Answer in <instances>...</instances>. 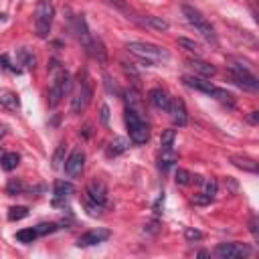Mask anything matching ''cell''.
<instances>
[{
	"instance_id": "d6a6232c",
	"label": "cell",
	"mask_w": 259,
	"mask_h": 259,
	"mask_svg": "<svg viewBox=\"0 0 259 259\" xmlns=\"http://www.w3.org/2000/svg\"><path fill=\"white\" fill-rule=\"evenodd\" d=\"M178 45H180V47H184V49H186V51H190V53H198V49H200L194 40L184 38V36H180V38H178Z\"/></svg>"
},
{
	"instance_id": "9c48e42d",
	"label": "cell",
	"mask_w": 259,
	"mask_h": 259,
	"mask_svg": "<svg viewBox=\"0 0 259 259\" xmlns=\"http://www.w3.org/2000/svg\"><path fill=\"white\" fill-rule=\"evenodd\" d=\"M63 168H65V174L69 178H79L83 174V168H85V152H83V148H75L67 156Z\"/></svg>"
},
{
	"instance_id": "5b68a950",
	"label": "cell",
	"mask_w": 259,
	"mask_h": 259,
	"mask_svg": "<svg viewBox=\"0 0 259 259\" xmlns=\"http://www.w3.org/2000/svg\"><path fill=\"white\" fill-rule=\"evenodd\" d=\"M182 14L186 16V20L208 40V42H217V32H214V26L210 24V20L200 12V10H196L194 6H190V4H184L182 6Z\"/></svg>"
},
{
	"instance_id": "f546056e",
	"label": "cell",
	"mask_w": 259,
	"mask_h": 259,
	"mask_svg": "<svg viewBox=\"0 0 259 259\" xmlns=\"http://www.w3.org/2000/svg\"><path fill=\"white\" fill-rule=\"evenodd\" d=\"M65 142H61L59 146H57V150H55V154H53V168H61L63 166V162H65Z\"/></svg>"
},
{
	"instance_id": "ab89813d",
	"label": "cell",
	"mask_w": 259,
	"mask_h": 259,
	"mask_svg": "<svg viewBox=\"0 0 259 259\" xmlns=\"http://www.w3.org/2000/svg\"><path fill=\"white\" fill-rule=\"evenodd\" d=\"M105 87H107V91H109V93H117V87H115V85H111V77H107V75H105Z\"/></svg>"
},
{
	"instance_id": "f35d334b",
	"label": "cell",
	"mask_w": 259,
	"mask_h": 259,
	"mask_svg": "<svg viewBox=\"0 0 259 259\" xmlns=\"http://www.w3.org/2000/svg\"><path fill=\"white\" fill-rule=\"evenodd\" d=\"M249 229H251L253 237L257 239V237H259V233H257V217H251V221H249Z\"/></svg>"
},
{
	"instance_id": "d6986e66",
	"label": "cell",
	"mask_w": 259,
	"mask_h": 259,
	"mask_svg": "<svg viewBox=\"0 0 259 259\" xmlns=\"http://www.w3.org/2000/svg\"><path fill=\"white\" fill-rule=\"evenodd\" d=\"M231 162L241 168V170H247V172H257V162L249 156H231Z\"/></svg>"
},
{
	"instance_id": "8d00e7d4",
	"label": "cell",
	"mask_w": 259,
	"mask_h": 259,
	"mask_svg": "<svg viewBox=\"0 0 259 259\" xmlns=\"http://www.w3.org/2000/svg\"><path fill=\"white\" fill-rule=\"evenodd\" d=\"M162 206H164V192H160V196L156 198V202H154V212L160 214V212H162V210H160Z\"/></svg>"
},
{
	"instance_id": "74e56055",
	"label": "cell",
	"mask_w": 259,
	"mask_h": 259,
	"mask_svg": "<svg viewBox=\"0 0 259 259\" xmlns=\"http://www.w3.org/2000/svg\"><path fill=\"white\" fill-rule=\"evenodd\" d=\"M192 202H196V204H208L210 200H208L204 194H194V196H192Z\"/></svg>"
},
{
	"instance_id": "7bdbcfd3",
	"label": "cell",
	"mask_w": 259,
	"mask_h": 259,
	"mask_svg": "<svg viewBox=\"0 0 259 259\" xmlns=\"http://www.w3.org/2000/svg\"><path fill=\"white\" fill-rule=\"evenodd\" d=\"M2 136H6V125H4V123H0V138H2Z\"/></svg>"
},
{
	"instance_id": "ba28073f",
	"label": "cell",
	"mask_w": 259,
	"mask_h": 259,
	"mask_svg": "<svg viewBox=\"0 0 259 259\" xmlns=\"http://www.w3.org/2000/svg\"><path fill=\"white\" fill-rule=\"evenodd\" d=\"M214 253L221 259H241L251 255V247L245 243H219Z\"/></svg>"
},
{
	"instance_id": "1f68e13d",
	"label": "cell",
	"mask_w": 259,
	"mask_h": 259,
	"mask_svg": "<svg viewBox=\"0 0 259 259\" xmlns=\"http://www.w3.org/2000/svg\"><path fill=\"white\" fill-rule=\"evenodd\" d=\"M34 229H36V233H38V237H40V235H51V233H55L59 227H57V223H40V225H36Z\"/></svg>"
},
{
	"instance_id": "ac0fdd59",
	"label": "cell",
	"mask_w": 259,
	"mask_h": 259,
	"mask_svg": "<svg viewBox=\"0 0 259 259\" xmlns=\"http://www.w3.org/2000/svg\"><path fill=\"white\" fill-rule=\"evenodd\" d=\"M140 22L146 24V26H150V28H156V30H168V28H170V24H168L164 18H160V16H152V14L142 16Z\"/></svg>"
},
{
	"instance_id": "836d02e7",
	"label": "cell",
	"mask_w": 259,
	"mask_h": 259,
	"mask_svg": "<svg viewBox=\"0 0 259 259\" xmlns=\"http://www.w3.org/2000/svg\"><path fill=\"white\" fill-rule=\"evenodd\" d=\"M85 208H87V212H89L91 217H99V214H101V208H103V206L87 198V200H85Z\"/></svg>"
},
{
	"instance_id": "4316f807",
	"label": "cell",
	"mask_w": 259,
	"mask_h": 259,
	"mask_svg": "<svg viewBox=\"0 0 259 259\" xmlns=\"http://www.w3.org/2000/svg\"><path fill=\"white\" fill-rule=\"evenodd\" d=\"M174 140H176V132H174V130H164L162 136H160V146H162V150H172Z\"/></svg>"
},
{
	"instance_id": "7402d4cb",
	"label": "cell",
	"mask_w": 259,
	"mask_h": 259,
	"mask_svg": "<svg viewBox=\"0 0 259 259\" xmlns=\"http://www.w3.org/2000/svg\"><path fill=\"white\" fill-rule=\"evenodd\" d=\"M200 184H202V192H200V194H204L208 200H212V198L217 196V192H219L217 180H214V178H202Z\"/></svg>"
},
{
	"instance_id": "8992f818",
	"label": "cell",
	"mask_w": 259,
	"mask_h": 259,
	"mask_svg": "<svg viewBox=\"0 0 259 259\" xmlns=\"http://www.w3.org/2000/svg\"><path fill=\"white\" fill-rule=\"evenodd\" d=\"M229 71H231V77L233 81L243 87V89H251L255 91L259 87V81H257V75L251 71V65L247 61H233L229 63Z\"/></svg>"
},
{
	"instance_id": "d4e9b609",
	"label": "cell",
	"mask_w": 259,
	"mask_h": 259,
	"mask_svg": "<svg viewBox=\"0 0 259 259\" xmlns=\"http://www.w3.org/2000/svg\"><path fill=\"white\" fill-rule=\"evenodd\" d=\"M18 162H20V156H18L16 152H6L0 164H2V168H4L6 172H10V170H14V168L18 166Z\"/></svg>"
},
{
	"instance_id": "4fadbf2b",
	"label": "cell",
	"mask_w": 259,
	"mask_h": 259,
	"mask_svg": "<svg viewBox=\"0 0 259 259\" xmlns=\"http://www.w3.org/2000/svg\"><path fill=\"white\" fill-rule=\"evenodd\" d=\"M148 99H150V103L156 107V109H162V111H168V107H170V95H168V91L166 89H162V87H152L150 91H148Z\"/></svg>"
},
{
	"instance_id": "6da1fadb",
	"label": "cell",
	"mask_w": 259,
	"mask_h": 259,
	"mask_svg": "<svg viewBox=\"0 0 259 259\" xmlns=\"http://www.w3.org/2000/svg\"><path fill=\"white\" fill-rule=\"evenodd\" d=\"M125 125H127L130 140L134 144H146L150 140V123H148L144 111L125 107Z\"/></svg>"
},
{
	"instance_id": "7c38bea8",
	"label": "cell",
	"mask_w": 259,
	"mask_h": 259,
	"mask_svg": "<svg viewBox=\"0 0 259 259\" xmlns=\"http://www.w3.org/2000/svg\"><path fill=\"white\" fill-rule=\"evenodd\" d=\"M168 113H170V119L174 121V125L182 127V125H186V123H188V111H186V103H184L180 97L170 99Z\"/></svg>"
},
{
	"instance_id": "b9f144b4",
	"label": "cell",
	"mask_w": 259,
	"mask_h": 259,
	"mask_svg": "<svg viewBox=\"0 0 259 259\" xmlns=\"http://www.w3.org/2000/svg\"><path fill=\"white\" fill-rule=\"evenodd\" d=\"M249 121H251V123H257V121H259V111H251Z\"/></svg>"
},
{
	"instance_id": "2e32d148",
	"label": "cell",
	"mask_w": 259,
	"mask_h": 259,
	"mask_svg": "<svg viewBox=\"0 0 259 259\" xmlns=\"http://www.w3.org/2000/svg\"><path fill=\"white\" fill-rule=\"evenodd\" d=\"M188 65H190L196 73H200V75H204V77H212V75L217 73V67H214V65H210V63H206V61H202V59H198V57L188 59Z\"/></svg>"
},
{
	"instance_id": "f1b7e54d",
	"label": "cell",
	"mask_w": 259,
	"mask_h": 259,
	"mask_svg": "<svg viewBox=\"0 0 259 259\" xmlns=\"http://www.w3.org/2000/svg\"><path fill=\"white\" fill-rule=\"evenodd\" d=\"M28 217V208L26 206H10L8 208V221H20Z\"/></svg>"
},
{
	"instance_id": "f6af8a7d",
	"label": "cell",
	"mask_w": 259,
	"mask_h": 259,
	"mask_svg": "<svg viewBox=\"0 0 259 259\" xmlns=\"http://www.w3.org/2000/svg\"><path fill=\"white\" fill-rule=\"evenodd\" d=\"M4 154H6V152H4L2 148H0V162H2V158H4Z\"/></svg>"
},
{
	"instance_id": "8fae6325",
	"label": "cell",
	"mask_w": 259,
	"mask_h": 259,
	"mask_svg": "<svg viewBox=\"0 0 259 259\" xmlns=\"http://www.w3.org/2000/svg\"><path fill=\"white\" fill-rule=\"evenodd\" d=\"M85 194H87L89 200H93V202H97V204H101V206L107 204V186H105V182L99 180V178H95V180H91V182L87 184Z\"/></svg>"
},
{
	"instance_id": "ffe728a7",
	"label": "cell",
	"mask_w": 259,
	"mask_h": 259,
	"mask_svg": "<svg viewBox=\"0 0 259 259\" xmlns=\"http://www.w3.org/2000/svg\"><path fill=\"white\" fill-rule=\"evenodd\" d=\"M210 97H214L219 103H223V105H227V107H235V97H233L227 89H223V87H217Z\"/></svg>"
},
{
	"instance_id": "cb8c5ba5",
	"label": "cell",
	"mask_w": 259,
	"mask_h": 259,
	"mask_svg": "<svg viewBox=\"0 0 259 259\" xmlns=\"http://www.w3.org/2000/svg\"><path fill=\"white\" fill-rule=\"evenodd\" d=\"M0 105L6 107V109H18L20 101H18L16 93H12V91H2V93H0Z\"/></svg>"
},
{
	"instance_id": "e0dca14e",
	"label": "cell",
	"mask_w": 259,
	"mask_h": 259,
	"mask_svg": "<svg viewBox=\"0 0 259 259\" xmlns=\"http://www.w3.org/2000/svg\"><path fill=\"white\" fill-rule=\"evenodd\" d=\"M73 192H75V186H73L71 182H67V180H57L55 186H53V194H55L57 200H59V198H67V196L73 194Z\"/></svg>"
},
{
	"instance_id": "484cf974",
	"label": "cell",
	"mask_w": 259,
	"mask_h": 259,
	"mask_svg": "<svg viewBox=\"0 0 259 259\" xmlns=\"http://www.w3.org/2000/svg\"><path fill=\"white\" fill-rule=\"evenodd\" d=\"M36 237H38V233H36L34 227H30V229H20V231L16 233V241H20V243H24V245L32 243Z\"/></svg>"
},
{
	"instance_id": "3957f363",
	"label": "cell",
	"mask_w": 259,
	"mask_h": 259,
	"mask_svg": "<svg viewBox=\"0 0 259 259\" xmlns=\"http://www.w3.org/2000/svg\"><path fill=\"white\" fill-rule=\"evenodd\" d=\"M71 87H73V79H71L69 71L63 67H57L53 81H51V89H49V105L57 107L61 103V99L65 97V93L71 91Z\"/></svg>"
},
{
	"instance_id": "5bb4252c",
	"label": "cell",
	"mask_w": 259,
	"mask_h": 259,
	"mask_svg": "<svg viewBox=\"0 0 259 259\" xmlns=\"http://www.w3.org/2000/svg\"><path fill=\"white\" fill-rule=\"evenodd\" d=\"M184 85L190 87V89H196L200 93H206V95H212V91L217 89V85H212L210 81H204L202 77H196V75H184L182 77Z\"/></svg>"
},
{
	"instance_id": "9a60e30c",
	"label": "cell",
	"mask_w": 259,
	"mask_h": 259,
	"mask_svg": "<svg viewBox=\"0 0 259 259\" xmlns=\"http://www.w3.org/2000/svg\"><path fill=\"white\" fill-rule=\"evenodd\" d=\"M130 148V142H127V138H123V136H115L113 140H109V144H107V156L109 158H115V156H119V154H123L125 150Z\"/></svg>"
},
{
	"instance_id": "7a4b0ae2",
	"label": "cell",
	"mask_w": 259,
	"mask_h": 259,
	"mask_svg": "<svg viewBox=\"0 0 259 259\" xmlns=\"http://www.w3.org/2000/svg\"><path fill=\"white\" fill-rule=\"evenodd\" d=\"M125 49H127L132 55L144 59L146 63L166 61V59L170 57L168 51H166L164 47H160V45H152V42H144V40H132V42L125 45Z\"/></svg>"
},
{
	"instance_id": "60d3db41",
	"label": "cell",
	"mask_w": 259,
	"mask_h": 259,
	"mask_svg": "<svg viewBox=\"0 0 259 259\" xmlns=\"http://www.w3.org/2000/svg\"><path fill=\"white\" fill-rule=\"evenodd\" d=\"M109 4H113V6H117V8H121V10H125L127 8V4H125V0H107Z\"/></svg>"
},
{
	"instance_id": "44dd1931",
	"label": "cell",
	"mask_w": 259,
	"mask_h": 259,
	"mask_svg": "<svg viewBox=\"0 0 259 259\" xmlns=\"http://www.w3.org/2000/svg\"><path fill=\"white\" fill-rule=\"evenodd\" d=\"M176 160H178V154H176V152H172V150H162V158H160V162H158V168H160L162 172H166L168 168L174 166Z\"/></svg>"
},
{
	"instance_id": "52a82bcc",
	"label": "cell",
	"mask_w": 259,
	"mask_h": 259,
	"mask_svg": "<svg viewBox=\"0 0 259 259\" xmlns=\"http://www.w3.org/2000/svg\"><path fill=\"white\" fill-rule=\"evenodd\" d=\"M91 97H93L91 81H89L87 75H83V79H79L77 89H75V93H73V99H71V111H73V113H81V111L89 105Z\"/></svg>"
},
{
	"instance_id": "e575fe53",
	"label": "cell",
	"mask_w": 259,
	"mask_h": 259,
	"mask_svg": "<svg viewBox=\"0 0 259 259\" xmlns=\"http://www.w3.org/2000/svg\"><path fill=\"white\" fill-rule=\"evenodd\" d=\"M184 237H186V241H200L204 235H202L198 229H192V227H188V229L184 231Z\"/></svg>"
},
{
	"instance_id": "603a6c76",
	"label": "cell",
	"mask_w": 259,
	"mask_h": 259,
	"mask_svg": "<svg viewBox=\"0 0 259 259\" xmlns=\"http://www.w3.org/2000/svg\"><path fill=\"white\" fill-rule=\"evenodd\" d=\"M16 61L20 63V65H24V67H28V69H34V63H36V59H34V55L28 51V49H18L16 51Z\"/></svg>"
},
{
	"instance_id": "ee69618b",
	"label": "cell",
	"mask_w": 259,
	"mask_h": 259,
	"mask_svg": "<svg viewBox=\"0 0 259 259\" xmlns=\"http://www.w3.org/2000/svg\"><path fill=\"white\" fill-rule=\"evenodd\" d=\"M196 255H198V257H206V255H208V251H198Z\"/></svg>"
},
{
	"instance_id": "83f0119b",
	"label": "cell",
	"mask_w": 259,
	"mask_h": 259,
	"mask_svg": "<svg viewBox=\"0 0 259 259\" xmlns=\"http://www.w3.org/2000/svg\"><path fill=\"white\" fill-rule=\"evenodd\" d=\"M24 190H26V184L20 178H10L8 184H6V192L8 194H22Z\"/></svg>"
},
{
	"instance_id": "d590c367",
	"label": "cell",
	"mask_w": 259,
	"mask_h": 259,
	"mask_svg": "<svg viewBox=\"0 0 259 259\" xmlns=\"http://www.w3.org/2000/svg\"><path fill=\"white\" fill-rule=\"evenodd\" d=\"M99 119H101L103 125H109V107H107V103H101V107H99Z\"/></svg>"
},
{
	"instance_id": "277c9868",
	"label": "cell",
	"mask_w": 259,
	"mask_h": 259,
	"mask_svg": "<svg viewBox=\"0 0 259 259\" xmlns=\"http://www.w3.org/2000/svg\"><path fill=\"white\" fill-rule=\"evenodd\" d=\"M55 18V6L51 0H38L34 8V32L38 38H47L53 26Z\"/></svg>"
},
{
	"instance_id": "4dcf8cb0",
	"label": "cell",
	"mask_w": 259,
	"mask_h": 259,
	"mask_svg": "<svg viewBox=\"0 0 259 259\" xmlns=\"http://www.w3.org/2000/svg\"><path fill=\"white\" fill-rule=\"evenodd\" d=\"M176 182H178L180 186H186V184L192 182V174H190L188 170H184V168H178V170H176Z\"/></svg>"
},
{
	"instance_id": "30bf717a",
	"label": "cell",
	"mask_w": 259,
	"mask_h": 259,
	"mask_svg": "<svg viewBox=\"0 0 259 259\" xmlns=\"http://www.w3.org/2000/svg\"><path fill=\"white\" fill-rule=\"evenodd\" d=\"M109 237H111V233L107 229H89L83 235H79L77 247H93V245H99V243L107 241Z\"/></svg>"
}]
</instances>
